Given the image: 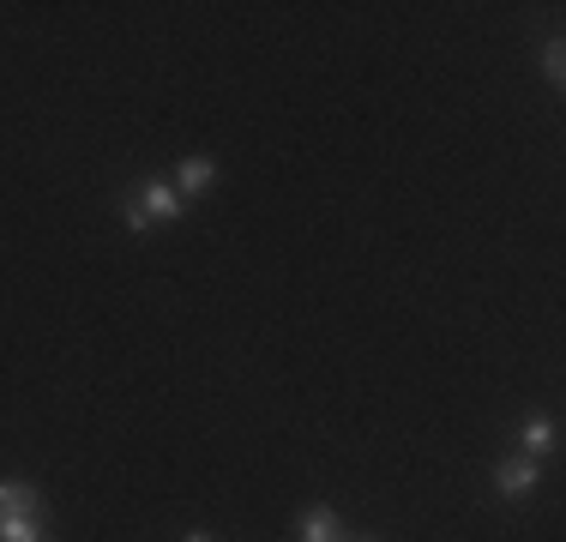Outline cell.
Segmentation results:
<instances>
[{"mask_svg": "<svg viewBox=\"0 0 566 542\" xmlns=\"http://www.w3.org/2000/svg\"><path fill=\"white\" fill-rule=\"evenodd\" d=\"M120 217H127L133 236H145V229H157V223H181L187 206H181V194H175L169 181H145V187H133V194H127Z\"/></svg>", "mask_w": 566, "mask_h": 542, "instance_id": "6da1fadb", "label": "cell"}, {"mask_svg": "<svg viewBox=\"0 0 566 542\" xmlns=\"http://www.w3.org/2000/svg\"><path fill=\"white\" fill-rule=\"evenodd\" d=\"M181 542H218V536H206V531H187Z\"/></svg>", "mask_w": 566, "mask_h": 542, "instance_id": "ba28073f", "label": "cell"}, {"mask_svg": "<svg viewBox=\"0 0 566 542\" xmlns=\"http://www.w3.org/2000/svg\"><path fill=\"white\" fill-rule=\"evenodd\" d=\"M19 512H43V494H36V482L7 477L0 482V519H19Z\"/></svg>", "mask_w": 566, "mask_h": 542, "instance_id": "5b68a950", "label": "cell"}, {"mask_svg": "<svg viewBox=\"0 0 566 542\" xmlns=\"http://www.w3.org/2000/svg\"><path fill=\"white\" fill-rule=\"evenodd\" d=\"M344 542H349V536H344ZM356 542H374V536H356Z\"/></svg>", "mask_w": 566, "mask_h": 542, "instance_id": "9c48e42d", "label": "cell"}, {"mask_svg": "<svg viewBox=\"0 0 566 542\" xmlns=\"http://www.w3.org/2000/svg\"><path fill=\"white\" fill-rule=\"evenodd\" d=\"M43 542H49V536H43Z\"/></svg>", "mask_w": 566, "mask_h": 542, "instance_id": "30bf717a", "label": "cell"}, {"mask_svg": "<svg viewBox=\"0 0 566 542\" xmlns=\"http://www.w3.org/2000/svg\"><path fill=\"white\" fill-rule=\"evenodd\" d=\"M518 446H524V458H543V452H555V446H560V428L548 423V416H524V423H518Z\"/></svg>", "mask_w": 566, "mask_h": 542, "instance_id": "8992f818", "label": "cell"}, {"mask_svg": "<svg viewBox=\"0 0 566 542\" xmlns=\"http://www.w3.org/2000/svg\"><path fill=\"white\" fill-rule=\"evenodd\" d=\"M536 482H543V465L536 458H501V470H494V488H501L506 500H524V494H536Z\"/></svg>", "mask_w": 566, "mask_h": 542, "instance_id": "7a4b0ae2", "label": "cell"}, {"mask_svg": "<svg viewBox=\"0 0 566 542\" xmlns=\"http://www.w3.org/2000/svg\"><path fill=\"white\" fill-rule=\"evenodd\" d=\"M543 73H548V85H560V79H566V43H560V37H548V43H543Z\"/></svg>", "mask_w": 566, "mask_h": 542, "instance_id": "52a82bcc", "label": "cell"}, {"mask_svg": "<svg viewBox=\"0 0 566 542\" xmlns=\"http://www.w3.org/2000/svg\"><path fill=\"white\" fill-rule=\"evenodd\" d=\"M295 536L302 542H344V524L332 507H307L302 519H295Z\"/></svg>", "mask_w": 566, "mask_h": 542, "instance_id": "277c9868", "label": "cell"}, {"mask_svg": "<svg viewBox=\"0 0 566 542\" xmlns=\"http://www.w3.org/2000/svg\"><path fill=\"white\" fill-rule=\"evenodd\" d=\"M211 181H218V163L211 157H187L181 169H175V194H181V206H193V199H206L211 194Z\"/></svg>", "mask_w": 566, "mask_h": 542, "instance_id": "3957f363", "label": "cell"}]
</instances>
